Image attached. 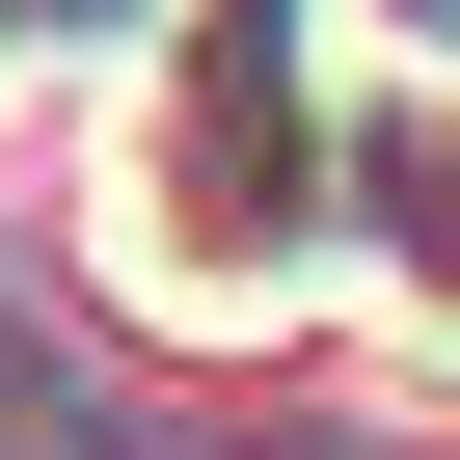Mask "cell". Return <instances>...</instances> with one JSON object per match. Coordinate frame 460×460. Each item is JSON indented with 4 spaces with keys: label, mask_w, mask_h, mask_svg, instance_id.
Here are the masks:
<instances>
[{
    "label": "cell",
    "mask_w": 460,
    "mask_h": 460,
    "mask_svg": "<svg viewBox=\"0 0 460 460\" xmlns=\"http://www.w3.org/2000/svg\"><path fill=\"white\" fill-rule=\"evenodd\" d=\"M0 460H28V433H0Z\"/></svg>",
    "instance_id": "cell-2"
},
{
    "label": "cell",
    "mask_w": 460,
    "mask_h": 460,
    "mask_svg": "<svg viewBox=\"0 0 460 460\" xmlns=\"http://www.w3.org/2000/svg\"><path fill=\"white\" fill-rule=\"evenodd\" d=\"M406 28H460V0H406Z\"/></svg>",
    "instance_id": "cell-1"
}]
</instances>
